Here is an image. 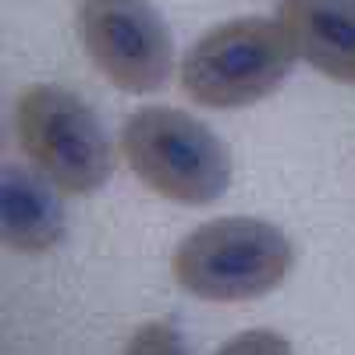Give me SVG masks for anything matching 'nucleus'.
<instances>
[{
	"label": "nucleus",
	"instance_id": "f257e3e1",
	"mask_svg": "<svg viewBox=\"0 0 355 355\" xmlns=\"http://www.w3.org/2000/svg\"><path fill=\"white\" fill-rule=\"evenodd\" d=\"M288 234L259 217H217L189 231L171 256L178 288L206 302H245L291 274Z\"/></svg>",
	"mask_w": 355,
	"mask_h": 355
},
{
	"label": "nucleus",
	"instance_id": "f03ea898",
	"mask_svg": "<svg viewBox=\"0 0 355 355\" xmlns=\"http://www.w3.org/2000/svg\"><path fill=\"white\" fill-rule=\"evenodd\" d=\"M295 43L281 18L245 15L214 25L182 57L185 96L210 110L252 107L288 78L295 64Z\"/></svg>",
	"mask_w": 355,
	"mask_h": 355
},
{
	"label": "nucleus",
	"instance_id": "7ed1b4c3",
	"mask_svg": "<svg viewBox=\"0 0 355 355\" xmlns=\"http://www.w3.org/2000/svg\"><path fill=\"white\" fill-rule=\"evenodd\" d=\"M121 157L139 182L182 206L217 202L231 189V153L214 128L174 107H142L121 128Z\"/></svg>",
	"mask_w": 355,
	"mask_h": 355
},
{
	"label": "nucleus",
	"instance_id": "20e7f679",
	"mask_svg": "<svg viewBox=\"0 0 355 355\" xmlns=\"http://www.w3.org/2000/svg\"><path fill=\"white\" fill-rule=\"evenodd\" d=\"M15 135L25 160L61 196H93L114 174V146L82 96L28 85L15 100Z\"/></svg>",
	"mask_w": 355,
	"mask_h": 355
},
{
	"label": "nucleus",
	"instance_id": "39448f33",
	"mask_svg": "<svg viewBox=\"0 0 355 355\" xmlns=\"http://www.w3.org/2000/svg\"><path fill=\"white\" fill-rule=\"evenodd\" d=\"M78 40L121 93L146 96L171 82L174 43L150 0H78Z\"/></svg>",
	"mask_w": 355,
	"mask_h": 355
},
{
	"label": "nucleus",
	"instance_id": "423d86ee",
	"mask_svg": "<svg viewBox=\"0 0 355 355\" xmlns=\"http://www.w3.org/2000/svg\"><path fill=\"white\" fill-rule=\"evenodd\" d=\"M277 18L299 61L355 85V0H277Z\"/></svg>",
	"mask_w": 355,
	"mask_h": 355
},
{
	"label": "nucleus",
	"instance_id": "0eeeda50",
	"mask_svg": "<svg viewBox=\"0 0 355 355\" xmlns=\"http://www.w3.org/2000/svg\"><path fill=\"white\" fill-rule=\"evenodd\" d=\"M46 185V178L40 182L18 167L4 171V245H11L15 252L36 256L61 242L64 217Z\"/></svg>",
	"mask_w": 355,
	"mask_h": 355
},
{
	"label": "nucleus",
	"instance_id": "6e6552de",
	"mask_svg": "<svg viewBox=\"0 0 355 355\" xmlns=\"http://www.w3.org/2000/svg\"><path fill=\"white\" fill-rule=\"evenodd\" d=\"M125 355H185V345H182V334H178L174 323L150 320L132 334Z\"/></svg>",
	"mask_w": 355,
	"mask_h": 355
},
{
	"label": "nucleus",
	"instance_id": "1a4fd4ad",
	"mask_svg": "<svg viewBox=\"0 0 355 355\" xmlns=\"http://www.w3.org/2000/svg\"><path fill=\"white\" fill-rule=\"evenodd\" d=\"M217 355H295L288 338L277 331H266V327H252L234 334L227 345L217 348Z\"/></svg>",
	"mask_w": 355,
	"mask_h": 355
}]
</instances>
